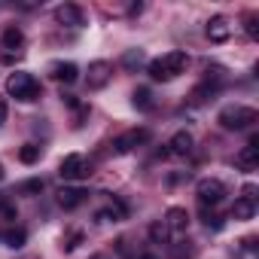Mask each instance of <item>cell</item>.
Instances as JSON below:
<instances>
[{"instance_id":"obj_29","label":"cell","mask_w":259,"mask_h":259,"mask_svg":"<svg viewBox=\"0 0 259 259\" xmlns=\"http://www.w3.org/2000/svg\"><path fill=\"white\" fill-rule=\"evenodd\" d=\"M4 177H7V174H4V165H0V180H4Z\"/></svg>"},{"instance_id":"obj_18","label":"cell","mask_w":259,"mask_h":259,"mask_svg":"<svg viewBox=\"0 0 259 259\" xmlns=\"http://www.w3.org/2000/svg\"><path fill=\"white\" fill-rule=\"evenodd\" d=\"M25 241H28V232H25V229H10V232L4 235V244L13 247V250H22Z\"/></svg>"},{"instance_id":"obj_28","label":"cell","mask_w":259,"mask_h":259,"mask_svg":"<svg viewBox=\"0 0 259 259\" xmlns=\"http://www.w3.org/2000/svg\"><path fill=\"white\" fill-rule=\"evenodd\" d=\"M141 259H159V256H153V253H144V256H141Z\"/></svg>"},{"instance_id":"obj_19","label":"cell","mask_w":259,"mask_h":259,"mask_svg":"<svg viewBox=\"0 0 259 259\" xmlns=\"http://www.w3.org/2000/svg\"><path fill=\"white\" fill-rule=\"evenodd\" d=\"M40 159V147L37 144H25L22 150H19V162H25V165H34Z\"/></svg>"},{"instance_id":"obj_20","label":"cell","mask_w":259,"mask_h":259,"mask_svg":"<svg viewBox=\"0 0 259 259\" xmlns=\"http://www.w3.org/2000/svg\"><path fill=\"white\" fill-rule=\"evenodd\" d=\"M135 107L138 110H153V92L150 89H138L135 92Z\"/></svg>"},{"instance_id":"obj_10","label":"cell","mask_w":259,"mask_h":259,"mask_svg":"<svg viewBox=\"0 0 259 259\" xmlns=\"http://www.w3.org/2000/svg\"><path fill=\"white\" fill-rule=\"evenodd\" d=\"M85 198H89V192H85V189H76V186H64V189H58V204H61L64 210L79 207Z\"/></svg>"},{"instance_id":"obj_7","label":"cell","mask_w":259,"mask_h":259,"mask_svg":"<svg viewBox=\"0 0 259 259\" xmlns=\"http://www.w3.org/2000/svg\"><path fill=\"white\" fill-rule=\"evenodd\" d=\"M55 22L67 25V28H82L85 16H82V10L76 4H61V7H55Z\"/></svg>"},{"instance_id":"obj_25","label":"cell","mask_w":259,"mask_h":259,"mask_svg":"<svg viewBox=\"0 0 259 259\" xmlns=\"http://www.w3.org/2000/svg\"><path fill=\"white\" fill-rule=\"evenodd\" d=\"M141 58H144V55H141V49H138V52H125V64H128V67L141 64Z\"/></svg>"},{"instance_id":"obj_2","label":"cell","mask_w":259,"mask_h":259,"mask_svg":"<svg viewBox=\"0 0 259 259\" xmlns=\"http://www.w3.org/2000/svg\"><path fill=\"white\" fill-rule=\"evenodd\" d=\"M256 119H259V113H256L253 107H241V104L223 107L220 116H217V122L226 128V132H244V128H250Z\"/></svg>"},{"instance_id":"obj_16","label":"cell","mask_w":259,"mask_h":259,"mask_svg":"<svg viewBox=\"0 0 259 259\" xmlns=\"http://www.w3.org/2000/svg\"><path fill=\"white\" fill-rule=\"evenodd\" d=\"M232 217H235V220H253V217H256V201H253V198H235Z\"/></svg>"},{"instance_id":"obj_11","label":"cell","mask_w":259,"mask_h":259,"mask_svg":"<svg viewBox=\"0 0 259 259\" xmlns=\"http://www.w3.org/2000/svg\"><path fill=\"white\" fill-rule=\"evenodd\" d=\"M162 223L168 226V232L183 235V232H186V226H189V213H186L183 207H168V213H165V220H162Z\"/></svg>"},{"instance_id":"obj_13","label":"cell","mask_w":259,"mask_h":259,"mask_svg":"<svg viewBox=\"0 0 259 259\" xmlns=\"http://www.w3.org/2000/svg\"><path fill=\"white\" fill-rule=\"evenodd\" d=\"M192 144H195V141H192L189 132H177V135L168 141V150H165V153H171V156H189V153H192Z\"/></svg>"},{"instance_id":"obj_8","label":"cell","mask_w":259,"mask_h":259,"mask_svg":"<svg viewBox=\"0 0 259 259\" xmlns=\"http://www.w3.org/2000/svg\"><path fill=\"white\" fill-rule=\"evenodd\" d=\"M110 76H113V64L110 61H92L85 82H89V89H104L110 82Z\"/></svg>"},{"instance_id":"obj_23","label":"cell","mask_w":259,"mask_h":259,"mask_svg":"<svg viewBox=\"0 0 259 259\" xmlns=\"http://www.w3.org/2000/svg\"><path fill=\"white\" fill-rule=\"evenodd\" d=\"M244 22H247V25H244V28H247V34H250V37H259V28H256V16L250 13Z\"/></svg>"},{"instance_id":"obj_22","label":"cell","mask_w":259,"mask_h":259,"mask_svg":"<svg viewBox=\"0 0 259 259\" xmlns=\"http://www.w3.org/2000/svg\"><path fill=\"white\" fill-rule=\"evenodd\" d=\"M79 244H82V232H70V235L64 238V244H61V247H64V250L70 253V250H76Z\"/></svg>"},{"instance_id":"obj_1","label":"cell","mask_w":259,"mask_h":259,"mask_svg":"<svg viewBox=\"0 0 259 259\" xmlns=\"http://www.w3.org/2000/svg\"><path fill=\"white\" fill-rule=\"evenodd\" d=\"M186 64H189V55L180 52V49H174V52H165L162 58L150 61V76L156 82H168V79H177L186 70Z\"/></svg>"},{"instance_id":"obj_14","label":"cell","mask_w":259,"mask_h":259,"mask_svg":"<svg viewBox=\"0 0 259 259\" xmlns=\"http://www.w3.org/2000/svg\"><path fill=\"white\" fill-rule=\"evenodd\" d=\"M125 217H128V207H125L122 201H116V198H113L104 210H98V213H95V220H98V223H119V220H125Z\"/></svg>"},{"instance_id":"obj_9","label":"cell","mask_w":259,"mask_h":259,"mask_svg":"<svg viewBox=\"0 0 259 259\" xmlns=\"http://www.w3.org/2000/svg\"><path fill=\"white\" fill-rule=\"evenodd\" d=\"M229 34H232V25H229L226 16H213V19L207 22V37H210V43H226Z\"/></svg>"},{"instance_id":"obj_21","label":"cell","mask_w":259,"mask_h":259,"mask_svg":"<svg viewBox=\"0 0 259 259\" xmlns=\"http://www.w3.org/2000/svg\"><path fill=\"white\" fill-rule=\"evenodd\" d=\"M150 238H153L156 244H168L171 232H168V226H165V223H153V226H150Z\"/></svg>"},{"instance_id":"obj_17","label":"cell","mask_w":259,"mask_h":259,"mask_svg":"<svg viewBox=\"0 0 259 259\" xmlns=\"http://www.w3.org/2000/svg\"><path fill=\"white\" fill-rule=\"evenodd\" d=\"M4 46H7V49H22V46H25L22 28H7V31H4Z\"/></svg>"},{"instance_id":"obj_27","label":"cell","mask_w":259,"mask_h":259,"mask_svg":"<svg viewBox=\"0 0 259 259\" xmlns=\"http://www.w3.org/2000/svg\"><path fill=\"white\" fill-rule=\"evenodd\" d=\"M7 113H10V110H7V101H0V125L7 122Z\"/></svg>"},{"instance_id":"obj_15","label":"cell","mask_w":259,"mask_h":259,"mask_svg":"<svg viewBox=\"0 0 259 259\" xmlns=\"http://www.w3.org/2000/svg\"><path fill=\"white\" fill-rule=\"evenodd\" d=\"M238 165H241V168H256V165H259V138H256V135H253L250 144L238 153Z\"/></svg>"},{"instance_id":"obj_5","label":"cell","mask_w":259,"mask_h":259,"mask_svg":"<svg viewBox=\"0 0 259 259\" xmlns=\"http://www.w3.org/2000/svg\"><path fill=\"white\" fill-rule=\"evenodd\" d=\"M147 141H150V128H132V132H125V135H119V138L113 141V153H116V156H125V153L138 150V147L147 144Z\"/></svg>"},{"instance_id":"obj_3","label":"cell","mask_w":259,"mask_h":259,"mask_svg":"<svg viewBox=\"0 0 259 259\" xmlns=\"http://www.w3.org/2000/svg\"><path fill=\"white\" fill-rule=\"evenodd\" d=\"M7 92H10V98L31 104V101L40 98V82L34 79V73L16 70V73H10V79H7Z\"/></svg>"},{"instance_id":"obj_4","label":"cell","mask_w":259,"mask_h":259,"mask_svg":"<svg viewBox=\"0 0 259 259\" xmlns=\"http://www.w3.org/2000/svg\"><path fill=\"white\" fill-rule=\"evenodd\" d=\"M195 195H198V201L207 207H217L223 198H226V186L217 180V177H204V180H198V186H195Z\"/></svg>"},{"instance_id":"obj_24","label":"cell","mask_w":259,"mask_h":259,"mask_svg":"<svg viewBox=\"0 0 259 259\" xmlns=\"http://www.w3.org/2000/svg\"><path fill=\"white\" fill-rule=\"evenodd\" d=\"M22 192H43V180H28L22 186Z\"/></svg>"},{"instance_id":"obj_26","label":"cell","mask_w":259,"mask_h":259,"mask_svg":"<svg viewBox=\"0 0 259 259\" xmlns=\"http://www.w3.org/2000/svg\"><path fill=\"white\" fill-rule=\"evenodd\" d=\"M204 223H207V229H220L223 226V220L217 213H204Z\"/></svg>"},{"instance_id":"obj_6","label":"cell","mask_w":259,"mask_h":259,"mask_svg":"<svg viewBox=\"0 0 259 259\" xmlns=\"http://www.w3.org/2000/svg\"><path fill=\"white\" fill-rule=\"evenodd\" d=\"M58 174H61L64 180H85V177L92 174V168H89V162H85L79 153H70V156H64V159H61Z\"/></svg>"},{"instance_id":"obj_12","label":"cell","mask_w":259,"mask_h":259,"mask_svg":"<svg viewBox=\"0 0 259 259\" xmlns=\"http://www.w3.org/2000/svg\"><path fill=\"white\" fill-rule=\"evenodd\" d=\"M49 73H52V79H58V82H76L79 67H76L73 61H55V64H49Z\"/></svg>"}]
</instances>
